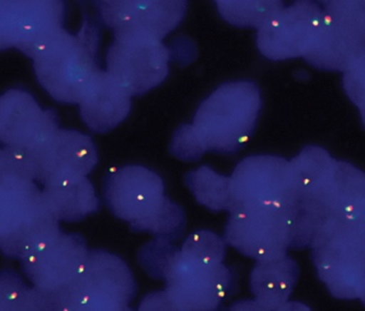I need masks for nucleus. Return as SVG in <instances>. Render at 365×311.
Listing matches in <instances>:
<instances>
[{
  "instance_id": "412c9836",
  "label": "nucleus",
  "mask_w": 365,
  "mask_h": 311,
  "mask_svg": "<svg viewBox=\"0 0 365 311\" xmlns=\"http://www.w3.org/2000/svg\"><path fill=\"white\" fill-rule=\"evenodd\" d=\"M186 183L202 205L215 211L233 208L230 177H223L208 167H201L186 177Z\"/></svg>"
},
{
  "instance_id": "39448f33",
  "label": "nucleus",
  "mask_w": 365,
  "mask_h": 311,
  "mask_svg": "<svg viewBox=\"0 0 365 311\" xmlns=\"http://www.w3.org/2000/svg\"><path fill=\"white\" fill-rule=\"evenodd\" d=\"M310 245L319 278L331 295L365 304V225L332 216Z\"/></svg>"
},
{
  "instance_id": "f3484780",
  "label": "nucleus",
  "mask_w": 365,
  "mask_h": 311,
  "mask_svg": "<svg viewBox=\"0 0 365 311\" xmlns=\"http://www.w3.org/2000/svg\"><path fill=\"white\" fill-rule=\"evenodd\" d=\"M130 96L108 73L100 71L79 103L81 118L94 132H108L128 117Z\"/></svg>"
},
{
  "instance_id": "dca6fc26",
  "label": "nucleus",
  "mask_w": 365,
  "mask_h": 311,
  "mask_svg": "<svg viewBox=\"0 0 365 311\" xmlns=\"http://www.w3.org/2000/svg\"><path fill=\"white\" fill-rule=\"evenodd\" d=\"M184 1H102L103 21L115 36H145L162 41L184 17Z\"/></svg>"
},
{
  "instance_id": "f8f14e48",
  "label": "nucleus",
  "mask_w": 365,
  "mask_h": 311,
  "mask_svg": "<svg viewBox=\"0 0 365 311\" xmlns=\"http://www.w3.org/2000/svg\"><path fill=\"white\" fill-rule=\"evenodd\" d=\"M59 1H0V51L16 47L34 58L62 29Z\"/></svg>"
},
{
  "instance_id": "f03ea898",
  "label": "nucleus",
  "mask_w": 365,
  "mask_h": 311,
  "mask_svg": "<svg viewBox=\"0 0 365 311\" xmlns=\"http://www.w3.org/2000/svg\"><path fill=\"white\" fill-rule=\"evenodd\" d=\"M105 198L113 213L137 231L160 239H178L185 229L184 212L165 196L160 175L141 166H128L107 177Z\"/></svg>"
},
{
  "instance_id": "aec40b11",
  "label": "nucleus",
  "mask_w": 365,
  "mask_h": 311,
  "mask_svg": "<svg viewBox=\"0 0 365 311\" xmlns=\"http://www.w3.org/2000/svg\"><path fill=\"white\" fill-rule=\"evenodd\" d=\"M332 216L365 225V173L346 163H336L330 193Z\"/></svg>"
},
{
  "instance_id": "20e7f679",
  "label": "nucleus",
  "mask_w": 365,
  "mask_h": 311,
  "mask_svg": "<svg viewBox=\"0 0 365 311\" xmlns=\"http://www.w3.org/2000/svg\"><path fill=\"white\" fill-rule=\"evenodd\" d=\"M259 109L261 94L255 83H225L202 103L189 128L203 153H231L250 138Z\"/></svg>"
},
{
  "instance_id": "a211bd4d",
  "label": "nucleus",
  "mask_w": 365,
  "mask_h": 311,
  "mask_svg": "<svg viewBox=\"0 0 365 311\" xmlns=\"http://www.w3.org/2000/svg\"><path fill=\"white\" fill-rule=\"evenodd\" d=\"M298 278V267L287 256L257 261L251 274V290L257 300L240 310H281L289 308L287 301Z\"/></svg>"
},
{
  "instance_id": "9b49d317",
  "label": "nucleus",
  "mask_w": 365,
  "mask_h": 311,
  "mask_svg": "<svg viewBox=\"0 0 365 311\" xmlns=\"http://www.w3.org/2000/svg\"><path fill=\"white\" fill-rule=\"evenodd\" d=\"M169 53L162 41L145 36H115L107 53L106 72L130 96L160 85L169 72Z\"/></svg>"
},
{
  "instance_id": "5701e85b",
  "label": "nucleus",
  "mask_w": 365,
  "mask_h": 311,
  "mask_svg": "<svg viewBox=\"0 0 365 311\" xmlns=\"http://www.w3.org/2000/svg\"><path fill=\"white\" fill-rule=\"evenodd\" d=\"M219 12L233 25L261 28L283 8L280 1H217Z\"/></svg>"
},
{
  "instance_id": "6e6552de",
  "label": "nucleus",
  "mask_w": 365,
  "mask_h": 311,
  "mask_svg": "<svg viewBox=\"0 0 365 311\" xmlns=\"http://www.w3.org/2000/svg\"><path fill=\"white\" fill-rule=\"evenodd\" d=\"M89 250L83 238L60 233L21 259L26 277L48 297L51 310H60L62 299L81 275Z\"/></svg>"
},
{
  "instance_id": "1a4fd4ad",
  "label": "nucleus",
  "mask_w": 365,
  "mask_h": 311,
  "mask_svg": "<svg viewBox=\"0 0 365 311\" xmlns=\"http://www.w3.org/2000/svg\"><path fill=\"white\" fill-rule=\"evenodd\" d=\"M233 211L240 207H274L295 214L296 190L291 162L276 156H251L230 177ZM230 211V212H231Z\"/></svg>"
},
{
  "instance_id": "ddd939ff",
  "label": "nucleus",
  "mask_w": 365,
  "mask_h": 311,
  "mask_svg": "<svg viewBox=\"0 0 365 311\" xmlns=\"http://www.w3.org/2000/svg\"><path fill=\"white\" fill-rule=\"evenodd\" d=\"M322 11L310 2L283 6L259 29L257 45L272 60L307 56L321 23Z\"/></svg>"
},
{
  "instance_id": "423d86ee",
  "label": "nucleus",
  "mask_w": 365,
  "mask_h": 311,
  "mask_svg": "<svg viewBox=\"0 0 365 311\" xmlns=\"http://www.w3.org/2000/svg\"><path fill=\"white\" fill-rule=\"evenodd\" d=\"M134 295V278L121 259L108 253L89 252L60 310H128Z\"/></svg>"
},
{
  "instance_id": "7ed1b4c3",
  "label": "nucleus",
  "mask_w": 365,
  "mask_h": 311,
  "mask_svg": "<svg viewBox=\"0 0 365 311\" xmlns=\"http://www.w3.org/2000/svg\"><path fill=\"white\" fill-rule=\"evenodd\" d=\"M98 30L85 23L72 34L64 28L32 59L41 85L58 102L79 104L100 72L96 62Z\"/></svg>"
},
{
  "instance_id": "4468645a",
  "label": "nucleus",
  "mask_w": 365,
  "mask_h": 311,
  "mask_svg": "<svg viewBox=\"0 0 365 311\" xmlns=\"http://www.w3.org/2000/svg\"><path fill=\"white\" fill-rule=\"evenodd\" d=\"M36 181L66 175L87 177L98 164L96 146L87 135L77 131L60 130L29 151H23Z\"/></svg>"
},
{
  "instance_id": "0eeeda50",
  "label": "nucleus",
  "mask_w": 365,
  "mask_h": 311,
  "mask_svg": "<svg viewBox=\"0 0 365 311\" xmlns=\"http://www.w3.org/2000/svg\"><path fill=\"white\" fill-rule=\"evenodd\" d=\"M225 241L257 261L287 256L293 248L295 214L274 207H240L230 212Z\"/></svg>"
},
{
  "instance_id": "4be33fe9",
  "label": "nucleus",
  "mask_w": 365,
  "mask_h": 311,
  "mask_svg": "<svg viewBox=\"0 0 365 311\" xmlns=\"http://www.w3.org/2000/svg\"><path fill=\"white\" fill-rule=\"evenodd\" d=\"M0 310H51L48 297L12 272L0 273Z\"/></svg>"
},
{
  "instance_id": "393cba45",
  "label": "nucleus",
  "mask_w": 365,
  "mask_h": 311,
  "mask_svg": "<svg viewBox=\"0 0 365 311\" xmlns=\"http://www.w3.org/2000/svg\"><path fill=\"white\" fill-rule=\"evenodd\" d=\"M344 86L365 124V51L345 70Z\"/></svg>"
},
{
  "instance_id": "2eb2a0df",
  "label": "nucleus",
  "mask_w": 365,
  "mask_h": 311,
  "mask_svg": "<svg viewBox=\"0 0 365 311\" xmlns=\"http://www.w3.org/2000/svg\"><path fill=\"white\" fill-rule=\"evenodd\" d=\"M58 126L57 116L45 111L23 90H9L0 96V143L29 151L46 141Z\"/></svg>"
},
{
  "instance_id": "9d476101",
  "label": "nucleus",
  "mask_w": 365,
  "mask_h": 311,
  "mask_svg": "<svg viewBox=\"0 0 365 311\" xmlns=\"http://www.w3.org/2000/svg\"><path fill=\"white\" fill-rule=\"evenodd\" d=\"M364 51L365 4H332L322 11L309 61L345 71Z\"/></svg>"
},
{
  "instance_id": "6ab92c4d",
  "label": "nucleus",
  "mask_w": 365,
  "mask_h": 311,
  "mask_svg": "<svg viewBox=\"0 0 365 311\" xmlns=\"http://www.w3.org/2000/svg\"><path fill=\"white\" fill-rule=\"evenodd\" d=\"M43 199L59 222H77L98 209V199L87 177L66 175L45 182Z\"/></svg>"
},
{
  "instance_id": "f257e3e1",
  "label": "nucleus",
  "mask_w": 365,
  "mask_h": 311,
  "mask_svg": "<svg viewBox=\"0 0 365 311\" xmlns=\"http://www.w3.org/2000/svg\"><path fill=\"white\" fill-rule=\"evenodd\" d=\"M145 253L143 259L152 261L149 269L160 271L167 288L148 297L141 310H214L231 287V273L222 263L205 262L173 250L166 240L148 245Z\"/></svg>"
},
{
  "instance_id": "b1692460",
  "label": "nucleus",
  "mask_w": 365,
  "mask_h": 311,
  "mask_svg": "<svg viewBox=\"0 0 365 311\" xmlns=\"http://www.w3.org/2000/svg\"><path fill=\"white\" fill-rule=\"evenodd\" d=\"M181 250L193 258L210 263H222L225 255V242L210 231H199L189 235Z\"/></svg>"
}]
</instances>
